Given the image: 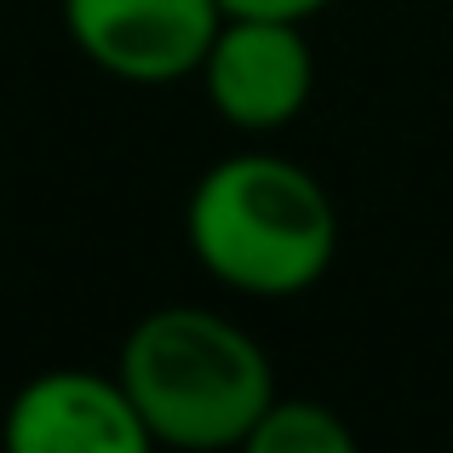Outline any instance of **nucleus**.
Wrapping results in <instances>:
<instances>
[{"instance_id": "39448f33", "label": "nucleus", "mask_w": 453, "mask_h": 453, "mask_svg": "<svg viewBox=\"0 0 453 453\" xmlns=\"http://www.w3.org/2000/svg\"><path fill=\"white\" fill-rule=\"evenodd\" d=\"M0 442L12 453H150V431L121 373L46 367L12 390Z\"/></svg>"}, {"instance_id": "0eeeda50", "label": "nucleus", "mask_w": 453, "mask_h": 453, "mask_svg": "<svg viewBox=\"0 0 453 453\" xmlns=\"http://www.w3.org/2000/svg\"><path fill=\"white\" fill-rule=\"evenodd\" d=\"M224 18H281V23H304L316 12H327L333 0H219Z\"/></svg>"}, {"instance_id": "f257e3e1", "label": "nucleus", "mask_w": 453, "mask_h": 453, "mask_svg": "<svg viewBox=\"0 0 453 453\" xmlns=\"http://www.w3.org/2000/svg\"><path fill=\"white\" fill-rule=\"evenodd\" d=\"M184 235L219 288L247 299H293L327 276L339 253V212L310 166L242 150L196 178Z\"/></svg>"}, {"instance_id": "f03ea898", "label": "nucleus", "mask_w": 453, "mask_h": 453, "mask_svg": "<svg viewBox=\"0 0 453 453\" xmlns=\"http://www.w3.org/2000/svg\"><path fill=\"white\" fill-rule=\"evenodd\" d=\"M115 373L150 442L189 453L247 448L253 425L276 402L265 344L207 304H161L138 316Z\"/></svg>"}, {"instance_id": "423d86ee", "label": "nucleus", "mask_w": 453, "mask_h": 453, "mask_svg": "<svg viewBox=\"0 0 453 453\" xmlns=\"http://www.w3.org/2000/svg\"><path fill=\"white\" fill-rule=\"evenodd\" d=\"M350 448H356L350 425L327 402L304 396H276L247 436V453H350Z\"/></svg>"}, {"instance_id": "7ed1b4c3", "label": "nucleus", "mask_w": 453, "mask_h": 453, "mask_svg": "<svg viewBox=\"0 0 453 453\" xmlns=\"http://www.w3.org/2000/svg\"><path fill=\"white\" fill-rule=\"evenodd\" d=\"M219 23V0H64L75 52L127 87H173L196 75Z\"/></svg>"}, {"instance_id": "20e7f679", "label": "nucleus", "mask_w": 453, "mask_h": 453, "mask_svg": "<svg viewBox=\"0 0 453 453\" xmlns=\"http://www.w3.org/2000/svg\"><path fill=\"white\" fill-rule=\"evenodd\" d=\"M207 104L242 133H276L299 121L316 92V58H310L304 23L281 18H224L201 58Z\"/></svg>"}]
</instances>
